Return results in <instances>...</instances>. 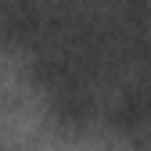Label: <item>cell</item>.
<instances>
[{"instance_id": "1", "label": "cell", "mask_w": 151, "mask_h": 151, "mask_svg": "<svg viewBox=\"0 0 151 151\" xmlns=\"http://www.w3.org/2000/svg\"><path fill=\"white\" fill-rule=\"evenodd\" d=\"M47 29V11L36 0H11L0 11V40H7L14 47L40 43Z\"/></svg>"}]
</instances>
